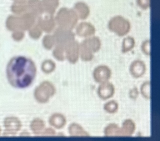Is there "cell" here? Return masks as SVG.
I'll return each instance as SVG.
<instances>
[{"mask_svg":"<svg viewBox=\"0 0 160 141\" xmlns=\"http://www.w3.org/2000/svg\"><path fill=\"white\" fill-rule=\"evenodd\" d=\"M35 73L33 63L22 57L12 59L7 68V74L10 83L13 86L18 88H24L29 85Z\"/></svg>","mask_w":160,"mask_h":141,"instance_id":"obj_1","label":"cell"},{"mask_svg":"<svg viewBox=\"0 0 160 141\" xmlns=\"http://www.w3.org/2000/svg\"><path fill=\"white\" fill-rule=\"evenodd\" d=\"M36 15L30 11L20 16H10L7 18L6 25L11 30H26L34 24Z\"/></svg>","mask_w":160,"mask_h":141,"instance_id":"obj_2","label":"cell"},{"mask_svg":"<svg viewBox=\"0 0 160 141\" xmlns=\"http://www.w3.org/2000/svg\"><path fill=\"white\" fill-rule=\"evenodd\" d=\"M108 28L111 32L119 37L127 35L132 28L130 21L121 15H115L108 21Z\"/></svg>","mask_w":160,"mask_h":141,"instance_id":"obj_3","label":"cell"},{"mask_svg":"<svg viewBox=\"0 0 160 141\" xmlns=\"http://www.w3.org/2000/svg\"><path fill=\"white\" fill-rule=\"evenodd\" d=\"M78 15L72 9L62 8L57 13L56 19L58 24L64 29L72 28L78 20Z\"/></svg>","mask_w":160,"mask_h":141,"instance_id":"obj_4","label":"cell"},{"mask_svg":"<svg viewBox=\"0 0 160 141\" xmlns=\"http://www.w3.org/2000/svg\"><path fill=\"white\" fill-rule=\"evenodd\" d=\"M55 91L53 85L49 82H45L37 88L35 91V95L38 101L44 103L53 95Z\"/></svg>","mask_w":160,"mask_h":141,"instance_id":"obj_5","label":"cell"},{"mask_svg":"<svg viewBox=\"0 0 160 141\" xmlns=\"http://www.w3.org/2000/svg\"><path fill=\"white\" fill-rule=\"evenodd\" d=\"M112 75L111 68L107 65L104 64L99 65L95 68L93 72L95 80L100 83L109 81Z\"/></svg>","mask_w":160,"mask_h":141,"instance_id":"obj_6","label":"cell"},{"mask_svg":"<svg viewBox=\"0 0 160 141\" xmlns=\"http://www.w3.org/2000/svg\"><path fill=\"white\" fill-rule=\"evenodd\" d=\"M147 70L145 62L140 58L135 59L130 63L129 71L131 75L136 78H140L145 73Z\"/></svg>","mask_w":160,"mask_h":141,"instance_id":"obj_7","label":"cell"},{"mask_svg":"<svg viewBox=\"0 0 160 141\" xmlns=\"http://www.w3.org/2000/svg\"><path fill=\"white\" fill-rule=\"evenodd\" d=\"M100 84L97 90L99 97L102 99L106 100L112 97L115 91L113 84L109 81Z\"/></svg>","mask_w":160,"mask_h":141,"instance_id":"obj_8","label":"cell"},{"mask_svg":"<svg viewBox=\"0 0 160 141\" xmlns=\"http://www.w3.org/2000/svg\"><path fill=\"white\" fill-rule=\"evenodd\" d=\"M52 14L46 12V14L42 15L39 18L38 26L47 32L52 31L55 26V22Z\"/></svg>","mask_w":160,"mask_h":141,"instance_id":"obj_9","label":"cell"},{"mask_svg":"<svg viewBox=\"0 0 160 141\" xmlns=\"http://www.w3.org/2000/svg\"><path fill=\"white\" fill-rule=\"evenodd\" d=\"M102 41L100 38L96 36H92L85 40L82 45L93 53L99 50L102 47Z\"/></svg>","mask_w":160,"mask_h":141,"instance_id":"obj_10","label":"cell"},{"mask_svg":"<svg viewBox=\"0 0 160 141\" xmlns=\"http://www.w3.org/2000/svg\"><path fill=\"white\" fill-rule=\"evenodd\" d=\"M4 124L7 132L11 134H14L17 133L21 126L19 120L14 117L7 118L5 119Z\"/></svg>","mask_w":160,"mask_h":141,"instance_id":"obj_11","label":"cell"},{"mask_svg":"<svg viewBox=\"0 0 160 141\" xmlns=\"http://www.w3.org/2000/svg\"><path fill=\"white\" fill-rule=\"evenodd\" d=\"M77 32L81 36H90L95 33L96 29L95 27L91 23L88 22H83L78 27Z\"/></svg>","mask_w":160,"mask_h":141,"instance_id":"obj_12","label":"cell"},{"mask_svg":"<svg viewBox=\"0 0 160 141\" xmlns=\"http://www.w3.org/2000/svg\"><path fill=\"white\" fill-rule=\"evenodd\" d=\"M136 40L134 37L130 35H126L122 39L121 45V52L126 53L132 50L136 45Z\"/></svg>","mask_w":160,"mask_h":141,"instance_id":"obj_13","label":"cell"},{"mask_svg":"<svg viewBox=\"0 0 160 141\" xmlns=\"http://www.w3.org/2000/svg\"><path fill=\"white\" fill-rule=\"evenodd\" d=\"M135 129V124L132 120L128 119L123 123L121 128V136H130L134 133Z\"/></svg>","mask_w":160,"mask_h":141,"instance_id":"obj_14","label":"cell"},{"mask_svg":"<svg viewBox=\"0 0 160 141\" xmlns=\"http://www.w3.org/2000/svg\"><path fill=\"white\" fill-rule=\"evenodd\" d=\"M66 54L68 59L72 63L77 60L78 54V45L76 42L69 44L66 49Z\"/></svg>","mask_w":160,"mask_h":141,"instance_id":"obj_15","label":"cell"},{"mask_svg":"<svg viewBox=\"0 0 160 141\" xmlns=\"http://www.w3.org/2000/svg\"><path fill=\"white\" fill-rule=\"evenodd\" d=\"M74 8L78 15L82 19H84L89 16L90 10L88 6L85 3L79 2L74 6Z\"/></svg>","mask_w":160,"mask_h":141,"instance_id":"obj_16","label":"cell"},{"mask_svg":"<svg viewBox=\"0 0 160 141\" xmlns=\"http://www.w3.org/2000/svg\"><path fill=\"white\" fill-rule=\"evenodd\" d=\"M104 133L106 137L121 136V128L116 124L110 123L105 128Z\"/></svg>","mask_w":160,"mask_h":141,"instance_id":"obj_17","label":"cell"},{"mask_svg":"<svg viewBox=\"0 0 160 141\" xmlns=\"http://www.w3.org/2000/svg\"><path fill=\"white\" fill-rule=\"evenodd\" d=\"M28 8L36 15L42 13L44 9L42 2L40 0H28Z\"/></svg>","mask_w":160,"mask_h":141,"instance_id":"obj_18","label":"cell"},{"mask_svg":"<svg viewBox=\"0 0 160 141\" xmlns=\"http://www.w3.org/2000/svg\"><path fill=\"white\" fill-rule=\"evenodd\" d=\"M44 10L48 13L52 14L59 5L58 0H42Z\"/></svg>","mask_w":160,"mask_h":141,"instance_id":"obj_19","label":"cell"},{"mask_svg":"<svg viewBox=\"0 0 160 141\" xmlns=\"http://www.w3.org/2000/svg\"><path fill=\"white\" fill-rule=\"evenodd\" d=\"M69 131L71 135L75 137H87L88 133L80 126L76 124H72L69 127Z\"/></svg>","mask_w":160,"mask_h":141,"instance_id":"obj_20","label":"cell"},{"mask_svg":"<svg viewBox=\"0 0 160 141\" xmlns=\"http://www.w3.org/2000/svg\"><path fill=\"white\" fill-rule=\"evenodd\" d=\"M50 122L54 127L59 128L64 125L66 120L63 116L60 114H56L51 117Z\"/></svg>","mask_w":160,"mask_h":141,"instance_id":"obj_21","label":"cell"},{"mask_svg":"<svg viewBox=\"0 0 160 141\" xmlns=\"http://www.w3.org/2000/svg\"><path fill=\"white\" fill-rule=\"evenodd\" d=\"M28 8L26 3H19L15 2L12 6L11 9L12 12L17 14L24 13Z\"/></svg>","mask_w":160,"mask_h":141,"instance_id":"obj_22","label":"cell"},{"mask_svg":"<svg viewBox=\"0 0 160 141\" xmlns=\"http://www.w3.org/2000/svg\"><path fill=\"white\" fill-rule=\"evenodd\" d=\"M118 108V105L117 102L114 100H111L106 103L104 106L105 111L110 113H116Z\"/></svg>","mask_w":160,"mask_h":141,"instance_id":"obj_23","label":"cell"},{"mask_svg":"<svg viewBox=\"0 0 160 141\" xmlns=\"http://www.w3.org/2000/svg\"><path fill=\"white\" fill-rule=\"evenodd\" d=\"M44 126L43 122L41 119H36L32 123L31 128L33 132L35 134H39Z\"/></svg>","mask_w":160,"mask_h":141,"instance_id":"obj_24","label":"cell"},{"mask_svg":"<svg viewBox=\"0 0 160 141\" xmlns=\"http://www.w3.org/2000/svg\"><path fill=\"white\" fill-rule=\"evenodd\" d=\"M140 48L142 52L144 55L150 56L151 54L150 39L148 38L144 40L141 43Z\"/></svg>","mask_w":160,"mask_h":141,"instance_id":"obj_25","label":"cell"},{"mask_svg":"<svg viewBox=\"0 0 160 141\" xmlns=\"http://www.w3.org/2000/svg\"><path fill=\"white\" fill-rule=\"evenodd\" d=\"M140 90L142 94L145 98H150V82L149 81L144 82L141 86Z\"/></svg>","mask_w":160,"mask_h":141,"instance_id":"obj_26","label":"cell"},{"mask_svg":"<svg viewBox=\"0 0 160 141\" xmlns=\"http://www.w3.org/2000/svg\"><path fill=\"white\" fill-rule=\"evenodd\" d=\"M93 53L83 45L81 48V56L84 60L89 61L92 60L93 57Z\"/></svg>","mask_w":160,"mask_h":141,"instance_id":"obj_27","label":"cell"},{"mask_svg":"<svg viewBox=\"0 0 160 141\" xmlns=\"http://www.w3.org/2000/svg\"><path fill=\"white\" fill-rule=\"evenodd\" d=\"M54 63L51 60L46 61L43 63L42 65V70L47 73L51 72L54 70Z\"/></svg>","mask_w":160,"mask_h":141,"instance_id":"obj_28","label":"cell"},{"mask_svg":"<svg viewBox=\"0 0 160 141\" xmlns=\"http://www.w3.org/2000/svg\"><path fill=\"white\" fill-rule=\"evenodd\" d=\"M151 0H136V3L138 7L143 10H148L151 5Z\"/></svg>","mask_w":160,"mask_h":141,"instance_id":"obj_29","label":"cell"},{"mask_svg":"<svg viewBox=\"0 0 160 141\" xmlns=\"http://www.w3.org/2000/svg\"><path fill=\"white\" fill-rule=\"evenodd\" d=\"M41 31L38 25H35L29 31L31 36L34 38H38L41 34Z\"/></svg>","mask_w":160,"mask_h":141,"instance_id":"obj_30","label":"cell"},{"mask_svg":"<svg viewBox=\"0 0 160 141\" xmlns=\"http://www.w3.org/2000/svg\"><path fill=\"white\" fill-rule=\"evenodd\" d=\"M64 50L61 46L57 47L54 50L53 53L54 56L58 59L63 60L64 58Z\"/></svg>","mask_w":160,"mask_h":141,"instance_id":"obj_31","label":"cell"},{"mask_svg":"<svg viewBox=\"0 0 160 141\" xmlns=\"http://www.w3.org/2000/svg\"><path fill=\"white\" fill-rule=\"evenodd\" d=\"M53 37L50 35L46 36L43 39L44 46L48 49L51 48L53 45L54 42Z\"/></svg>","mask_w":160,"mask_h":141,"instance_id":"obj_32","label":"cell"},{"mask_svg":"<svg viewBox=\"0 0 160 141\" xmlns=\"http://www.w3.org/2000/svg\"><path fill=\"white\" fill-rule=\"evenodd\" d=\"M24 34L21 31H16L12 34L13 38L16 40H20L23 37Z\"/></svg>","mask_w":160,"mask_h":141,"instance_id":"obj_33","label":"cell"},{"mask_svg":"<svg viewBox=\"0 0 160 141\" xmlns=\"http://www.w3.org/2000/svg\"><path fill=\"white\" fill-rule=\"evenodd\" d=\"M138 93L137 88H134L130 91V95L132 98H136L138 95Z\"/></svg>","mask_w":160,"mask_h":141,"instance_id":"obj_34","label":"cell"},{"mask_svg":"<svg viewBox=\"0 0 160 141\" xmlns=\"http://www.w3.org/2000/svg\"><path fill=\"white\" fill-rule=\"evenodd\" d=\"M54 133V132L52 130L48 129L46 130L43 134L44 135H51L53 134Z\"/></svg>","mask_w":160,"mask_h":141,"instance_id":"obj_35","label":"cell"},{"mask_svg":"<svg viewBox=\"0 0 160 141\" xmlns=\"http://www.w3.org/2000/svg\"><path fill=\"white\" fill-rule=\"evenodd\" d=\"M15 2L19 3H26L27 0H13Z\"/></svg>","mask_w":160,"mask_h":141,"instance_id":"obj_36","label":"cell"},{"mask_svg":"<svg viewBox=\"0 0 160 141\" xmlns=\"http://www.w3.org/2000/svg\"></svg>","mask_w":160,"mask_h":141,"instance_id":"obj_37","label":"cell"}]
</instances>
